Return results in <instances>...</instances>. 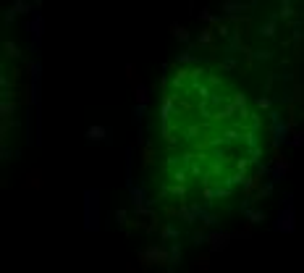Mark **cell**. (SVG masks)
<instances>
[{
    "label": "cell",
    "instance_id": "1",
    "mask_svg": "<svg viewBox=\"0 0 304 273\" xmlns=\"http://www.w3.org/2000/svg\"><path fill=\"white\" fill-rule=\"evenodd\" d=\"M262 150V119L231 76L187 63L163 79L155 155L165 187L178 197H228L255 174Z\"/></svg>",
    "mask_w": 304,
    "mask_h": 273
}]
</instances>
